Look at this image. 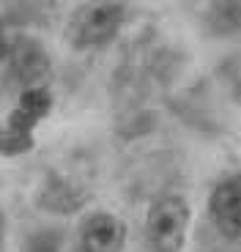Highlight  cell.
I'll return each instance as SVG.
<instances>
[{"mask_svg": "<svg viewBox=\"0 0 241 252\" xmlns=\"http://www.w3.org/2000/svg\"><path fill=\"white\" fill-rule=\"evenodd\" d=\"M123 25V6L118 0H88L66 22V41L74 50H93L107 44Z\"/></svg>", "mask_w": 241, "mask_h": 252, "instance_id": "obj_1", "label": "cell"}, {"mask_svg": "<svg viewBox=\"0 0 241 252\" xmlns=\"http://www.w3.org/2000/svg\"><path fill=\"white\" fill-rule=\"evenodd\" d=\"M192 211L189 203L178 195H165L151 203L146 214V236L153 252H181L186 241Z\"/></svg>", "mask_w": 241, "mask_h": 252, "instance_id": "obj_2", "label": "cell"}, {"mask_svg": "<svg viewBox=\"0 0 241 252\" xmlns=\"http://www.w3.org/2000/svg\"><path fill=\"white\" fill-rule=\"evenodd\" d=\"M3 55L8 58V66H11L14 77H17L25 88H33V85H41L47 74H50V58L41 50L38 41L25 36L8 38Z\"/></svg>", "mask_w": 241, "mask_h": 252, "instance_id": "obj_3", "label": "cell"}, {"mask_svg": "<svg viewBox=\"0 0 241 252\" xmlns=\"http://www.w3.org/2000/svg\"><path fill=\"white\" fill-rule=\"evenodd\" d=\"M209 211L219 233L241 241V176H230L216 184L209 200Z\"/></svg>", "mask_w": 241, "mask_h": 252, "instance_id": "obj_4", "label": "cell"}, {"mask_svg": "<svg viewBox=\"0 0 241 252\" xmlns=\"http://www.w3.org/2000/svg\"><path fill=\"white\" fill-rule=\"evenodd\" d=\"M126 222L113 214H90L80 227V252H123Z\"/></svg>", "mask_w": 241, "mask_h": 252, "instance_id": "obj_5", "label": "cell"}, {"mask_svg": "<svg viewBox=\"0 0 241 252\" xmlns=\"http://www.w3.org/2000/svg\"><path fill=\"white\" fill-rule=\"evenodd\" d=\"M52 110V96L44 85H33V88H25L19 94L17 107L11 110V115L6 118L8 126L19 129V132L33 134V129L38 126V121H44Z\"/></svg>", "mask_w": 241, "mask_h": 252, "instance_id": "obj_6", "label": "cell"}, {"mask_svg": "<svg viewBox=\"0 0 241 252\" xmlns=\"http://www.w3.org/2000/svg\"><path fill=\"white\" fill-rule=\"evenodd\" d=\"M38 203L47 208V211H58V214H71L77 208H83L85 195H80V189H74L71 184L60 181V178H50L44 189H41V197Z\"/></svg>", "mask_w": 241, "mask_h": 252, "instance_id": "obj_7", "label": "cell"}, {"mask_svg": "<svg viewBox=\"0 0 241 252\" xmlns=\"http://www.w3.org/2000/svg\"><path fill=\"white\" fill-rule=\"evenodd\" d=\"M33 134L19 132L14 126H8L6 121L0 124V157H19V154H28L33 148Z\"/></svg>", "mask_w": 241, "mask_h": 252, "instance_id": "obj_8", "label": "cell"}, {"mask_svg": "<svg viewBox=\"0 0 241 252\" xmlns=\"http://www.w3.org/2000/svg\"><path fill=\"white\" fill-rule=\"evenodd\" d=\"M22 252H63V239L58 230H36L25 239Z\"/></svg>", "mask_w": 241, "mask_h": 252, "instance_id": "obj_9", "label": "cell"}, {"mask_svg": "<svg viewBox=\"0 0 241 252\" xmlns=\"http://www.w3.org/2000/svg\"><path fill=\"white\" fill-rule=\"evenodd\" d=\"M239 99H241V82H239Z\"/></svg>", "mask_w": 241, "mask_h": 252, "instance_id": "obj_10", "label": "cell"}]
</instances>
